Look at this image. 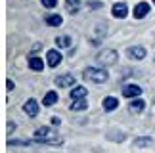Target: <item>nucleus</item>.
<instances>
[{"mask_svg": "<svg viewBox=\"0 0 155 153\" xmlns=\"http://www.w3.org/2000/svg\"><path fill=\"white\" fill-rule=\"evenodd\" d=\"M82 79H86L88 82H94V84H104L109 79V73H107L105 67H86L82 71Z\"/></svg>", "mask_w": 155, "mask_h": 153, "instance_id": "1", "label": "nucleus"}, {"mask_svg": "<svg viewBox=\"0 0 155 153\" xmlns=\"http://www.w3.org/2000/svg\"><path fill=\"white\" fill-rule=\"evenodd\" d=\"M117 60H119V52L115 48H104L96 56V61H98L100 67H109L113 63H117Z\"/></svg>", "mask_w": 155, "mask_h": 153, "instance_id": "2", "label": "nucleus"}, {"mask_svg": "<svg viewBox=\"0 0 155 153\" xmlns=\"http://www.w3.org/2000/svg\"><path fill=\"white\" fill-rule=\"evenodd\" d=\"M111 15L115 19H124L128 15V4L127 2H115L111 6Z\"/></svg>", "mask_w": 155, "mask_h": 153, "instance_id": "3", "label": "nucleus"}, {"mask_svg": "<svg viewBox=\"0 0 155 153\" xmlns=\"http://www.w3.org/2000/svg\"><path fill=\"white\" fill-rule=\"evenodd\" d=\"M23 111H25L27 117H37L40 113V105L35 98H29L25 103H23Z\"/></svg>", "mask_w": 155, "mask_h": 153, "instance_id": "4", "label": "nucleus"}, {"mask_svg": "<svg viewBox=\"0 0 155 153\" xmlns=\"http://www.w3.org/2000/svg\"><path fill=\"white\" fill-rule=\"evenodd\" d=\"M127 56L130 57V60H144V57L147 56V50L144 48V46H130V48H127Z\"/></svg>", "mask_w": 155, "mask_h": 153, "instance_id": "5", "label": "nucleus"}, {"mask_svg": "<svg viewBox=\"0 0 155 153\" xmlns=\"http://www.w3.org/2000/svg\"><path fill=\"white\" fill-rule=\"evenodd\" d=\"M59 63H61V54H59V50H48V54H46V65L56 69Z\"/></svg>", "mask_w": 155, "mask_h": 153, "instance_id": "6", "label": "nucleus"}, {"mask_svg": "<svg viewBox=\"0 0 155 153\" xmlns=\"http://www.w3.org/2000/svg\"><path fill=\"white\" fill-rule=\"evenodd\" d=\"M142 94V88L138 84H124L123 86V96L127 99H134V98H140Z\"/></svg>", "mask_w": 155, "mask_h": 153, "instance_id": "7", "label": "nucleus"}, {"mask_svg": "<svg viewBox=\"0 0 155 153\" xmlns=\"http://www.w3.org/2000/svg\"><path fill=\"white\" fill-rule=\"evenodd\" d=\"M150 10H151V6L150 2H138L134 6V11H132V15L136 17V19H144V17L150 14Z\"/></svg>", "mask_w": 155, "mask_h": 153, "instance_id": "8", "label": "nucleus"}, {"mask_svg": "<svg viewBox=\"0 0 155 153\" xmlns=\"http://www.w3.org/2000/svg\"><path fill=\"white\" fill-rule=\"evenodd\" d=\"M77 82V79L71 73H67V75H59V76H56V86H59V88H69V86H73Z\"/></svg>", "mask_w": 155, "mask_h": 153, "instance_id": "9", "label": "nucleus"}, {"mask_svg": "<svg viewBox=\"0 0 155 153\" xmlns=\"http://www.w3.org/2000/svg\"><path fill=\"white\" fill-rule=\"evenodd\" d=\"M102 107H104L105 113H111V111H115V109L119 107V99H117L115 96H107V98H104Z\"/></svg>", "mask_w": 155, "mask_h": 153, "instance_id": "10", "label": "nucleus"}, {"mask_svg": "<svg viewBox=\"0 0 155 153\" xmlns=\"http://www.w3.org/2000/svg\"><path fill=\"white\" fill-rule=\"evenodd\" d=\"M81 8H82V2H81V0H65V10H67L69 15H77Z\"/></svg>", "mask_w": 155, "mask_h": 153, "instance_id": "11", "label": "nucleus"}, {"mask_svg": "<svg viewBox=\"0 0 155 153\" xmlns=\"http://www.w3.org/2000/svg\"><path fill=\"white\" fill-rule=\"evenodd\" d=\"M69 109L71 111H77V113H81V111H86L88 109V102H86V98H82V99H73L69 105Z\"/></svg>", "mask_w": 155, "mask_h": 153, "instance_id": "12", "label": "nucleus"}, {"mask_svg": "<svg viewBox=\"0 0 155 153\" xmlns=\"http://www.w3.org/2000/svg\"><path fill=\"white\" fill-rule=\"evenodd\" d=\"M44 21H46V25H50V27H59L63 23V17L59 14H48L44 17Z\"/></svg>", "mask_w": 155, "mask_h": 153, "instance_id": "13", "label": "nucleus"}, {"mask_svg": "<svg viewBox=\"0 0 155 153\" xmlns=\"http://www.w3.org/2000/svg\"><path fill=\"white\" fill-rule=\"evenodd\" d=\"M58 92H54V90H50V92H46L44 94V98H42V103L46 105V107H52V105H56L58 103Z\"/></svg>", "mask_w": 155, "mask_h": 153, "instance_id": "14", "label": "nucleus"}, {"mask_svg": "<svg viewBox=\"0 0 155 153\" xmlns=\"http://www.w3.org/2000/svg\"><path fill=\"white\" fill-rule=\"evenodd\" d=\"M29 69H31V71L40 73V71L44 69V61L40 60L38 56H37V57H29Z\"/></svg>", "mask_w": 155, "mask_h": 153, "instance_id": "15", "label": "nucleus"}, {"mask_svg": "<svg viewBox=\"0 0 155 153\" xmlns=\"http://www.w3.org/2000/svg\"><path fill=\"white\" fill-rule=\"evenodd\" d=\"M54 136V128L50 126H40L35 130V138H52Z\"/></svg>", "mask_w": 155, "mask_h": 153, "instance_id": "16", "label": "nucleus"}, {"mask_svg": "<svg viewBox=\"0 0 155 153\" xmlns=\"http://www.w3.org/2000/svg\"><path fill=\"white\" fill-rule=\"evenodd\" d=\"M86 94H88V90L84 86H75L69 96H71V99H82V98H86Z\"/></svg>", "mask_w": 155, "mask_h": 153, "instance_id": "17", "label": "nucleus"}, {"mask_svg": "<svg viewBox=\"0 0 155 153\" xmlns=\"http://www.w3.org/2000/svg\"><path fill=\"white\" fill-rule=\"evenodd\" d=\"M130 109H132L134 113H142V111L146 109V102L142 98H134L132 102H130Z\"/></svg>", "mask_w": 155, "mask_h": 153, "instance_id": "18", "label": "nucleus"}, {"mask_svg": "<svg viewBox=\"0 0 155 153\" xmlns=\"http://www.w3.org/2000/svg\"><path fill=\"white\" fill-rule=\"evenodd\" d=\"M71 42H73V40H71L69 34H59V37H56V46L58 48H69Z\"/></svg>", "mask_w": 155, "mask_h": 153, "instance_id": "19", "label": "nucleus"}, {"mask_svg": "<svg viewBox=\"0 0 155 153\" xmlns=\"http://www.w3.org/2000/svg\"><path fill=\"white\" fill-rule=\"evenodd\" d=\"M151 144H153V138L151 136H138V138L134 140L136 148H150Z\"/></svg>", "mask_w": 155, "mask_h": 153, "instance_id": "20", "label": "nucleus"}, {"mask_svg": "<svg viewBox=\"0 0 155 153\" xmlns=\"http://www.w3.org/2000/svg\"><path fill=\"white\" fill-rule=\"evenodd\" d=\"M35 144H37L35 140H6V145H10V148H15V145L27 148V145H35Z\"/></svg>", "mask_w": 155, "mask_h": 153, "instance_id": "21", "label": "nucleus"}, {"mask_svg": "<svg viewBox=\"0 0 155 153\" xmlns=\"http://www.w3.org/2000/svg\"><path fill=\"white\" fill-rule=\"evenodd\" d=\"M102 6H104L102 0H88V8H90V10H96V8L100 10Z\"/></svg>", "mask_w": 155, "mask_h": 153, "instance_id": "22", "label": "nucleus"}, {"mask_svg": "<svg viewBox=\"0 0 155 153\" xmlns=\"http://www.w3.org/2000/svg\"><path fill=\"white\" fill-rule=\"evenodd\" d=\"M40 4H42L44 8L52 10V8H56V6H58V0H40Z\"/></svg>", "mask_w": 155, "mask_h": 153, "instance_id": "23", "label": "nucleus"}, {"mask_svg": "<svg viewBox=\"0 0 155 153\" xmlns=\"http://www.w3.org/2000/svg\"><path fill=\"white\" fill-rule=\"evenodd\" d=\"M40 50H42V44H40V42H37V44L33 46V50H31V54H29V57H35V56H37Z\"/></svg>", "mask_w": 155, "mask_h": 153, "instance_id": "24", "label": "nucleus"}, {"mask_svg": "<svg viewBox=\"0 0 155 153\" xmlns=\"http://www.w3.org/2000/svg\"><path fill=\"white\" fill-rule=\"evenodd\" d=\"M6 125H8V126H6V136H10V134L15 130V122H14V121H8Z\"/></svg>", "mask_w": 155, "mask_h": 153, "instance_id": "25", "label": "nucleus"}, {"mask_svg": "<svg viewBox=\"0 0 155 153\" xmlns=\"http://www.w3.org/2000/svg\"><path fill=\"white\" fill-rule=\"evenodd\" d=\"M14 80H12V79H6V90H8V92H12V90H14Z\"/></svg>", "mask_w": 155, "mask_h": 153, "instance_id": "26", "label": "nucleus"}, {"mask_svg": "<svg viewBox=\"0 0 155 153\" xmlns=\"http://www.w3.org/2000/svg\"><path fill=\"white\" fill-rule=\"evenodd\" d=\"M59 122H61V121H59V117H52V125H54V126H58Z\"/></svg>", "mask_w": 155, "mask_h": 153, "instance_id": "27", "label": "nucleus"}, {"mask_svg": "<svg viewBox=\"0 0 155 153\" xmlns=\"http://www.w3.org/2000/svg\"><path fill=\"white\" fill-rule=\"evenodd\" d=\"M151 2H153V4H155V0H151Z\"/></svg>", "mask_w": 155, "mask_h": 153, "instance_id": "28", "label": "nucleus"}]
</instances>
